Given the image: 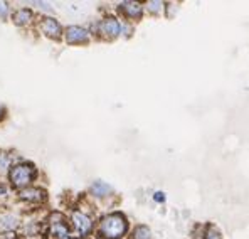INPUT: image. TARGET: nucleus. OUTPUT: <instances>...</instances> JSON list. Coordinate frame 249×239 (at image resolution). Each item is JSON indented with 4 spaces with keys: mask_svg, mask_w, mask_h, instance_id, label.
I'll return each mask as SVG.
<instances>
[{
    "mask_svg": "<svg viewBox=\"0 0 249 239\" xmlns=\"http://www.w3.org/2000/svg\"><path fill=\"white\" fill-rule=\"evenodd\" d=\"M162 9V2H148V10L150 12H159V10Z\"/></svg>",
    "mask_w": 249,
    "mask_h": 239,
    "instance_id": "16",
    "label": "nucleus"
},
{
    "mask_svg": "<svg viewBox=\"0 0 249 239\" xmlns=\"http://www.w3.org/2000/svg\"><path fill=\"white\" fill-rule=\"evenodd\" d=\"M126 233V219L123 214L115 212V214H109L101 221L100 226V234L103 239H118Z\"/></svg>",
    "mask_w": 249,
    "mask_h": 239,
    "instance_id": "1",
    "label": "nucleus"
},
{
    "mask_svg": "<svg viewBox=\"0 0 249 239\" xmlns=\"http://www.w3.org/2000/svg\"><path fill=\"white\" fill-rule=\"evenodd\" d=\"M66 40L69 44H81L88 40V32L84 31L83 27H78V25H72V27L68 29L66 32Z\"/></svg>",
    "mask_w": 249,
    "mask_h": 239,
    "instance_id": "3",
    "label": "nucleus"
},
{
    "mask_svg": "<svg viewBox=\"0 0 249 239\" xmlns=\"http://www.w3.org/2000/svg\"><path fill=\"white\" fill-rule=\"evenodd\" d=\"M91 190H93V194L96 197H105V196H108V194L111 192V187H109L108 184H105L103 180H98V182L93 184Z\"/></svg>",
    "mask_w": 249,
    "mask_h": 239,
    "instance_id": "10",
    "label": "nucleus"
},
{
    "mask_svg": "<svg viewBox=\"0 0 249 239\" xmlns=\"http://www.w3.org/2000/svg\"><path fill=\"white\" fill-rule=\"evenodd\" d=\"M7 12H9V5H7V2H0V17L7 16Z\"/></svg>",
    "mask_w": 249,
    "mask_h": 239,
    "instance_id": "17",
    "label": "nucleus"
},
{
    "mask_svg": "<svg viewBox=\"0 0 249 239\" xmlns=\"http://www.w3.org/2000/svg\"><path fill=\"white\" fill-rule=\"evenodd\" d=\"M19 226V219L12 214H2L0 216V231H12Z\"/></svg>",
    "mask_w": 249,
    "mask_h": 239,
    "instance_id": "9",
    "label": "nucleus"
},
{
    "mask_svg": "<svg viewBox=\"0 0 249 239\" xmlns=\"http://www.w3.org/2000/svg\"><path fill=\"white\" fill-rule=\"evenodd\" d=\"M41 27H42V31H44V34L49 36V37L57 39L61 36V25L57 24V22L54 20V19H51V17H47V19L42 20Z\"/></svg>",
    "mask_w": 249,
    "mask_h": 239,
    "instance_id": "6",
    "label": "nucleus"
},
{
    "mask_svg": "<svg viewBox=\"0 0 249 239\" xmlns=\"http://www.w3.org/2000/svg\"><path fill=\"white\" fill-rule=\"evenodd\" d=\"M51 233H53V236H56V238H66L69 234V231L64 222H53Z\"/></svg>",
    "mask_w": 249,
    "mask_h": 239,
    "instance_id": "12",
    "label": "nucleus"
},
{
    "mask_svg": "<svg viewBox=\"0 0 249 239\" xmlns=\"http://www.w3.org/2000/svg\"><path fill=\"white\" fill-rule=\"evenodd\" d=\"M20 199L27 202H41L46 199V192L41 189H25L20 192Z\"/></svg>",
    "mask_w": 249,
    "mask_h": 239,
    "instance_id": "8",
    "label": "nucleus"
},
{
    "mask_svg": "<svg viewBox=\"0 0 249 239\" xmlns=\"http://www.w3.org/2000/svg\"><path fill=\"white\" fill-rule=\"evenodd\" d=\"M133 239H152V231L146 226H137L133 231Z\"/></svg>",
    "mask_w": 249,
    "mask_h": 239,
    "instance_id": "13",
    "label": "nucleus"
},
{
    "mask_svg": "<svg viewBox=\"0 0 249 239\" xmlns=\"http://www.w3.org/2000/svg\"><path fill=\"white\" fill-rule=\"evenodd\" d=\"M2 113H3V110H2V108H0V118H2Z\"/></svg>",
    "mask_w": 249,
    "mask_h": 239,
    "instance_id": "19",
    "label": "nucleus"
},
{
    "mask_svg": "<svg viewBox=\"0 0 249 239\" xmlns=\"http://www.w3.org/2000/svg\"><path fill=\"white\" fill-rule=\"evenodd\" d=\"M9 165H10L9 157H7V155H3V153H0V175H2V174H5V172H7V168H9Z\"/></svg>",
    "mask_w": 249,
    "mask_h": 239,
    "instance_id": "14",
    "label": "nucleus"
},
{
    "mask_svg": "<svg viewBox=\"0 0 249 239\" xmlns=\"http://www.w3.org/2000/svg\"><path fill=\"white\" fill-rule=\"evenodd\" d=\"M206 239H221V234H219V231L214 229V227H209Z\"/></svg>",
    "mask_w": 249,
    "mask_h": 239,
    "instance_id": "15",
    "label": "nucleus"
},
{
    "mask_svg": "<svg viewBox=\"0 0 249 239\" xmlns=\"http://www.w3.org/2000/svg\"><path fill=\"white\" fill-rule=\"evenodd\" d=\"M72 221H74L76 229H78V233L81 234V236H86L91 231V221L86 214H83V212H74V214H72Z\"/></svg>",
    "mask_w": 249,
    "mask_h": 239,
    "instance_id": "4",
    "label": "nucleus"
},
{
    "mask_svg": "<svg viewBox=\"0 0 249 239\" xmlns=\"http://www.w3.org/2000/svg\"><path fill=\"white\" fill-rule=\"evenodd\" d=\"M155 201L157 202H163V201H165V196H163L162 192H157L155 194Z\"/></svg>",
    "mask_w": 249,
    "mask_h": 239,
    "instance_id": "18",
    "label": "nucleus"
},
{
    "mask_svg": "<svg viewBox=\"0 0 249 239\" xmlns=\"http://www.w3.org/2000/svg\"><path fill=\"white\" fill-rule=\"evenodd\" d=\"M101 32L106 36V37H116L120 32V24L118 20L115 19V17H108V19H105L101 22Z\"/></svg>",
    "mask_w": 249,
    "mask_h": 239,
    "instance_id": "5",
    "label": "nucleus"
},
{
    "mask_svg": "<svg viewBox=\"0 0 249 239\" xmlns=\"http://www.w3.org/2000/svg\"><path fill=\"white\" fill-rule=\"evenodd\" d=\"M120 10H123V14L130 19H138L142 16V5L137 2H123L120 5Z\"/></svg>",
    "mask_w": 249,
    "mask_h": 239,
    "instance_id": "7",
    "label": "nucleus"
},
{
    "mask_svg": "<svg viewBox=\"0 0 249 239\" xmlns=\"http://www.w3.org/2000/svg\"><path fill=\"white\" fill-rule=\"evenodd\" d=\"M36 177V168L31 164H19L10 170V182L14 187H25Z\"/></svg>",
    "mask_w": 249,
    "mask_h": 239,
    "instance_id": "2",
    "label": "nucleus"
},
{
    "mask_svg": "<svg viewBox=\"0 0 249 239\" xmlns=\"http://www.w3.org/2000/svg\"><path fill=\"white\" fill-rule=\"evenodd\" d=\"M31 19H32V12H31V10H27V9H20V10H17V12L14 14V22H16L17 25L29 24Z\"/></svg>",
    "mask_w": 249,
    "mask_h": 239,
    "instance_id": "11",
    "label": "nucleus"
}]
</instances>
